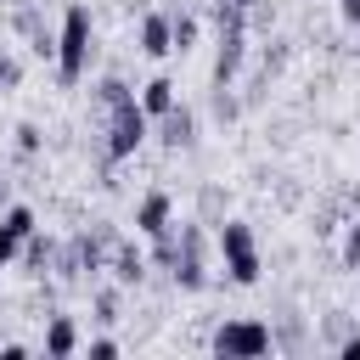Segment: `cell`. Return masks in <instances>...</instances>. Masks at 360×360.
Instances as JSON below:
<instances>
[{"label":"cell","mask_w":360,"mask_h":360,"mask_svg":"<svg viewBox=\"0 0 360 360\" xmlns=\"http://www.w3.org/2000/svg\"><path fill=\"white\" fill-rule=\"evenodd\" d=\"M84 349H90V360H112L118 354V338H90Z\"/></svg>","instance_id":"cell-24"},{"label":"cell","mask_w":360,"mask_h":360,"mask_svg":"<svg viewBox=\"0 0 360 360\" xmlns=\"http://www.w3.org/2000/svg\"><path fill=\"white\" fill-rule=\"evenodd\" d=\"M169 34H174V51L186 56V51L197 45V34H202V17H197L191 6H169Z\"/></svg>","instance_id":"cell-12"},{"label":"cell","mask_w":360,"mask_h":360,"mask_svg":"<svg viewBox=\"0 0 360 360\" xmlns=\"http://www.w3.org/2000/svg\"><path fill=\"white\" fill-rule=\"evenodd\" d=\"M338 17H343L349 28H360V0H338Z\"/></svg>","instance_id":"cell-26"},{"label":"cell","mask_w":360,"mask_h":360,"mask_svg":"<svg viewBox=\"0 0 360 360\" xmlns=\"http://www.w3.org/2000/svg\"><path fill=\"white\" fill-rule=\"evenodd\" d=\"M17 84H22V56L11 45H0V96H11Z\"/></svg>","instance_id":"cell-21"},{"label":"cell","mask_w":360,"mask_h":360,"mask_svg":"<svg viewBox=\"0 0 360 360\" xmlns=\"http://www.w3.org/2000/svg\"><path fill=\"white\" fill-rule=\"evenodd\" d=\"M174 225H180V248L169 259V281L180 292H202L208 287V231H202V219H174Z\"/></svg>","instance_id":"cell-3"},{"label":"cell","mask_w":360,"mask_h":360,"mask_svg":"<svg viewBox=\"0 0 360 360\" xmlns=\"http://www.w3.org/2000/svg\"><path fill=\"white\" fill-rule=\"evenodd\" d=\"M281 68H287V39H270L264 56H259V73L270 79V73H281Z\"/></svg>","instance_id":"cell-22"},{"label":"cell","mask_w":360,"mask_h":360,"mask_svg":"<svg viewBox=\"0 0 360 360\" xmlns=\"http://www.w3.org/2000/svg\"><path fill=\"white\" fill-rule=\"evenodd\" d=\"M45 354H56V360L79 354V326H73V315H51V321H45Z\"/></svg>","instance_id":"cell-11"},{"label":"cell","mask_w":360,"mask_h":360,"mask_svg":"<svg viewBox=\"0 0 360 360\" xmlns=\"http://www.w3.org/2000/svg\"><path fill=\"white\" fill-rule=\"evenodd\" d=\"M11 135H17V152H22V158H39V152H45V129H39L34 118H22Z\"/></svg>","instance_id":"cell-19"},{"label":"cell","mask_w":360,"mask_h":360,"mask_svg":"<svg viewBox=\"0 0 360 360\" xmlns=\"http://www.w3.org/2000/svg\"><path fill=\"white\" fill-rule=\"evenodd\" d=\"M343 219H349V191H332V197L315 208V236H332Z\"/></svg>","instance_id":"cell-14"},{"label":"cell","mask_w":360,"mask_h":360,"mask_svg":"<svg viewBox=\"0 0 360 360\" xmlns=\"http://www.w3.org/2000/svg\"><path fill=\"white\" fill-rule=\"evenodd\" d=\"M169 219H174V197L169 191H146L135 202V236H158Z\"/></svg>","instance_id":"cell-8"},{"label":"cell","mask_w":360,"mask_h":360,"mask_svg":"<svg viewBox=\"0 0 360 360\" xmlns=\"http://www.w3.org/2000/svg\"><path fill=\"white\" fill-rule=\"evenodd\" d=\"M338 264L343 270H360V214L343 219V248H338Z\"/></svg>","instance_id":"cell-17"},{"label":"cell","mask_w":360,"mask_h":360,"mask_svg":"<svg viewBox=\"0 0 360 360\" xmlns=\"http://www.w3.org/2000/svg\"><path fill=\"white\" fill-rule=\"evenodd\" d=\"M152 124H158L152 135H158L163 152H191V146H197V112H191L186 101H174V107H169L163 118H152Z\"/></svg>","instance_id":"cell-5"},{"label":"cell","mask_w":360,"mask_h":360,"mask_svg":"<svg viewBox=\"0 0 360 360\" xmlns=\"http://www.w3.org/2000/svg\"><path fill=\"white\" fill-rule=\"evenodd\" d=\"M236 6H242V11H248V6H253V0H236Z\"/></svg>","instance_id":"cell-27"},{"label":"cell","mask_w":360,"mask_h":360,"mask_svg":"<svg viewBox=\"0 0 360 360\" xmlns=\"http://www.w3.org/2000/svg\"><path fill=\"white\" fill-rule=\"evenodd\" d=\"M56 253H62V242H56L51 231H34V236H22V253H17V259H22L28 276H51V270H56Z\"/></svg>","instance_id":"cell-9"},{"label":"cell","mask_w":360,"mask_h":360,"mask_svg":"<svg viewBox=\"0 0 360 360\" xmlns=\"http://www.w3.org/2000/svg\"><path fill=\"white\" fill-rule=\"evenodd\" d=\"M208 107H214L219 124H236V118H242V96H236L231 84H214V101H208Z\"/></svg>","instance_id":"cell-18"},{"label":"cell","mask_w":360,"mask_h":360,"mask_svg":"<svg viewBox=\"0 0 360 360\" xmlns=\"http://www.w3.org/2000/svg\"><path fill=\"white\" fill-rule=\"evenodd\" d=\"M118 292H124L118 281H112V287H96V292H90V304H96V321H101V326H112V321H118Z\"/></svg>","instance_id":"cell-20"},{"label":"cell","mask_w":360,"mask_h":360,"mask_svg":"<svg viewBox=\"0 0 360 360\" xmlns=\"http://www.w3.org/2000/svg\"><path fill=\"white\" fill-rule=\"evenodd\" d=\"M208 349H214V354H225V360H259V354H270V349H276V338H270V321L236 315V321H219V326H214Z\"/></svg>","instance_id":"cell-4"},{"label":"cell","mask_w":360,"mask_h":360,"mask_svg":"<svg viewBox=\"0 0 360 360\" xmlns=\"http://www.w3.org/2000/svg\"><path fill=\"white\" fill-rule=\"evenodd\" d=\"M90 56H96V17H90V6L73 0L62 11V28H56V79L79 84L90 73Z\"/></svg>","instance_id":"cell-1"},{"label":"cell","mask_w":360,"mask_h":360,"mask_svg":"<svg viewBox=\"0 0 360 360\" xmlns=\"http://www.w3.org/2000/svg\"><path fill=\"white\" fill-rule=\"evenodd\" d=\"M135 51L163 62L174 56V34H169V11H141V28H135Z\"/></svg>","instance_id":"cell-7"},{"label":"cell","mask_w":360,"mask_h":360,"mask_svg":"<svg viewBox=\"0 0 360 360\" xmlns=\"http://www.w3.org/2000/svg\"><path fill=\"white\" fill-rule=\"evenodd\" d=\"M0 225H6L11 236H34V231H39V214H34L28 202H11V208L0 214Z\"/></svg>","instance_id":"cell-16"},{"label":"cell","mask_w":360,"mask_h":360,"mask_svg":"<svg viewBox=\"0 0 360 360\" xmlns=\"http://www.w3.org/2000/svg\"><path fill=\"white\" fill-rule=\"evenodd\" d=\"M0 6H17V0H0Z\"/></svg>","instance_id":"cell-28"},{"label":"cell","mask_w":360,"mask_h":360,"mask_svg":"<svg viewBox=\"0 0 360 360\" xmlns=\"http://www.w3.org/2000/svg\"><path fill=\"white\" fill-rule=\"evenodd\" d=\"M107 270H112V281H118V287H141V281H146V270H152V259H146V248H141L135 236H118V248H112Z\"/></svg>","instance_id":"cell-6"},{"label":"cell","mask_w":360,"mask_h":360,"mask_svg":"<svg viewBox=\"0 0 360 360\" xmlns=\"http://www.w3.org/2000/svg\"><path fill=\"white\" fill-rule=\"evenodd\" d=\"M135 101H141V112H146V118H163V112L174 107V79H163V73H158V79H146Z\"/></svg>","instance_id":"cell-13"},{"label":"cell","mask_w":360,"mask_h":360,"mask_svg":"<svg viewBox=\"0 0 360 360\" xmlns=\"http://www.w3.org/2000/svg\"><path fill=\"white\" fill-rule=\"evenodd\" d=\"M214 242H219L225 276H231L236 287H253V281L264 276V259H259V242H253V225H248V219H219Z\"/></svg>","instance_id":"cell-2"},{"label":"cell","mask_w":360,"mask_h":360,"mask_svg":"<svg viewBox=\"0 0 360 360\" xmlns=\"http://www.w3.org/2000/svg\"><path fill=\"white\" fill-rule=\"evenodd\" d=\"M129 96H135V84H129L124 73H101V79L90 84V107H96V118H101V112H112V107H118V101H129Z\"/></svg>","instance_id":"cell-10"},{"label":"cell","mask_w":360,"mask_h":360,"mask_svg":"<svg viewBox=\"0 0 360 360\" xmlns=\"http://www.w3.org/2000/svg\"><path fill=\"white\" fill-rule=\"evenodd\" d=\"M270 338H276V349H287V354H298V349L309 343V338H304V315H292V309H287V315H281V321L270 326Z\"/></svg>","instance_id":"cell-15"},{"label":"cell","mask_w":360,"mask_h":360,"mask_svg":"<svg viewBox=\"0 0 360 360\" xmlns=\"http://www.w3.org/2000/svg\"><path fill=\"white\" fill-rule=\"evenodd\" d=\"M17 253H22V236H11V231L0 225V270H6V264H11Z\"/></svg>","instance_id":"cell-23"},{"label":"cell","mask_w":360,"mask_h":360,"mask_svg":"<svg viewBox=\"0 0 360 360\" xmlns=\"http://www.w3.org/2000/svg\"><path fill=\"white\" fill-rule=\"evenodd\" d=\"M332 349H338V360H360V332H343Z\"/></svg>","instance_id":"cell-25"}]
</instances>
